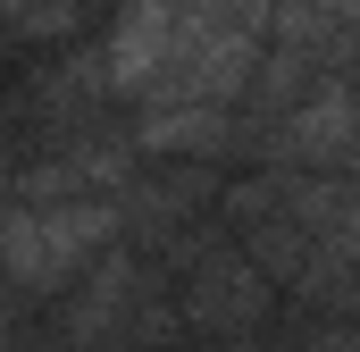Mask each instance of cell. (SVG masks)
Segmentation results:
<instances>
[{
    "mask_svg": "<svg viewBox=\"0 0 360 352\" xmlns=\"http://www.w3.org/2000/svg\"><path fill=\"white\" fill-rule=\"evenodd\" d=\"M109 227H117L109 210H17L8 218V244H0L8 252V277L17 285H68Z\"/></svg>",
    "mask_w": 360,
    "mask_h": 352,
    "instance_id": "cell-1",
    "label": "cell"
},
{
    "mask_svg": "<svg viewBox=\"0 0 360 352\" xmlns=\"http://www.w3.org/2000/svg\"><path fill=\"white\" fill-rule=\"evenodd\" d=\"M184 34H193V25H184L176 0H126L117 42H109V76H117V84H160V76L176 68Z\"/></svg>",
    "mask_w": 360,
    "mask_h": 352,
    "instance_id": "cell-2",
    "label": "cell"
},
{
    "mask_svg": "<svg viewBox=\"0 0 360 352\" xmlns=\"http://www.w3.org/2000/svg\"><path fill=\"white\" fill-rule=\"evenodd\" d=\"M319 352H352V344H319Z\"/></svg>",
    "mask_w": 360,
    "mask_h": 352,
    "instance_id": "cell-3",
    "label": "cell"
}]
</instances>
